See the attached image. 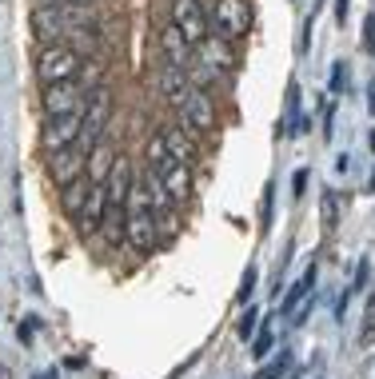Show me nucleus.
Instances as JSON below:
<instances>
[{
  "label": "nucleus",
  "instance_id": "nucleus-1",
  "mask_svg": "<svg viewBox=\"0 0 375 379\" xmlns=\"http://www.w3.org/2000/svg\"><path fill=\"white\" fill-rule=\"evenodd\" d=\"M124 239H128V248L148 256V251L160 244V228H156V212L148 208V199H144V188L140 180H132V192H128V216H124Z\"/></svg>",
  "mask_w": 375,
  "mask_h": 379
},
{
  "label": "nucleus",
  "instance_id": "nucleus-2",
  "mask_svg": "<svg viewBox=\"0 0 375 379\" xmlns=\"http://www.w3.org/2000/svg\"><path fill=\"white\" fill-rule=\"evenodd\" d=\"M112 116H116V92H112L108 84L92 88L88 100H84V124H80V140H76V144H80L84 152H92L104 136H108Z\"/></svg>",
  "mask_w": 375,
  "mask_h": 379
},
{
  "label": "nucleus",
  "instance_id": "nucleus-3",
  "mask_svg": "<svg viewBox=\"0 0 375 379\" xmlns=\"http://www.w3.org/2000/svg\"><path fill=\"white\" fill-rule=\"evenodd\" d=\"M80 68H84V56L76 48H68L64 40H56V44H41V56H36V80H41V84L76 80Z\"/></svg>",
  "mask_w": 375,
  "mask_h": 379
},
{
  "label": "nucleus",
  "instance_id": "nucleus-4",
  "mask_svg": "<svg viewBox=\"0 0 375 379\" xmlns=\"http://www.w3.org/2000/svg\"><path fill=\"white\" fill-rule=\"evenodd\" d=\"M208 24L212 32L240 44L252 32V0H208Z\"/></svg>",
  "mask_w": 375,
  "mask_h": 379
},
{
  "label": "nucleus",
  "instance_id": "nucleus-5",
  "mask_svg": "<svg viewBox=\"0 0 375 379\" xmlns=\"http://www.w3.org/2000/svg\"><path fill=\"white\" fill-rule=\"evenodd\" d=\"M176 112H180V124L192 132V136H212L216 124H220V108H216L212 92H204V88L184 92V100L176 104Z\"/></svg>",
  "mask_w": 375,
  "mask_h": 379
},
{
  "label": "nucleus",
  "instance_id": "nucleus-6",
  "mask_svg": "<svg viewBox=\"0 0 375 379\" xmlns=\"http://www.w3.org/2000/svg\"><path fill=\"white\" fill-rule=\"evenodd\" d=\"M168 20H172L192 44H200V40L212 32V24H208V4H204V0H172V4H168Z\"/></svg>",
  "mask_w": 375,
  "mask_h": 379
},
{
  "label": "nucleus",
  "instance_id": "nucleus-7",
  "mask_svg": "<svg viewBox=\"0 0 375 379\" xmlns=\"http://www.w3.org/2000/svg\"><path fill=\"white\" fill-rule=\"evenodd\" d=\"M88 92L76 84V80H60V84H44L41 92V112L44 116H68V112H80Z\"/></svg>",
  "mask_w": 375,
  "mask_h": 379
},
{
  "label": "nucleus",
  "instance_id": "nucleus-8",
  "mask_svg": "<svg viewBox=\"0 0 375 379\" xmlns=\"http://www.w3.org/2000/svg\"><path fill=\"white\" fill-rule=\"evenodd\" d=\"M196 60H204L208 68H216L220 76L240 68V52H236V40L220 36V32H208V36L196 44Z\"/></svg>",
  "mask_w": 375,
  "mask_h": 379
},
{
  "label": "nucleus",
  "instance_id": "nucleus-9",
  "mask_svg": "<svg viewBox=\"0 0 375 379\" xmlns=\"http://www.w3.org/2000/svg\"><path fill=\"white\" fill-rule=\"evenodd\" d=\"M80 124H84V108L80 112H68V116H44V128H41L44 152L72 148V144L80 140Z\"/></svg>",
  "mask_w": 375,
  "mask_h": 379
},
{
  "label": "nucleus",
  "instance_id": "nucleus-10",
  "mask_svg": "<svg viewBox=\"0 0 375 379\" xmlns=\"http://www.w3.org/2000/svg\"><path fill=\"white\" fill-rule=\"evenodd\" d=\"M152 172L160 176V184L168 188V196H172L176 208H184L188 199H192V168L188 164H180V160L164 156L160 164H152Z\"/></svg>",
  "mask_w": 375,
  "mask_h": 379
},
{
  "label": "nucleus",
  "instance_id": "nucleus-11",
  "mask_svg": "<svg viewBox=\"0 0 375 379\" xmlns=\"http://www.w3.org/2000/svg\"><path fill=\"white\" fill-rule=\"evenodd\" d=\"M88 172V152L80 144H72V148H60V152H48V176L56 188L72 184V180H80Z\"/></svg>",
  "mask_w": 375,
  "mask_h": 379
},
{
  "label": "nucleus",
  "instance_id": "nucleus-12",
  "mask_svg": "<svg viewBox=\"0 0 375 379\" xmlns=\"http://www.w3.org/2000/svg\"><path fill=\"white\" fill-rule=\"evenodd\" d=\"M160 52H164V64L184 68V72H188V64L196 60V44L184 36L180 28H176L172 20H168V24H164V32H160Z\"/></svg>",
  "mask_w": 375,
  "mask_h": 379
},
{
  "label": "nucleus",
  "instance_id": "nucleus-13",
  "mask_svg": "<svg viewBox=\"0 0 375 379\" xmlns=\"http://www.w3.org/2000/svg\"><path fill=\"white\" fill-rule=\"evenodd\" d=\"M104 188H108V208H128V192H132V168H128V156H116L108 180H104Z\"/></svg>",
  "mask_w": 375,
  "mask_h": 379
},
{
  "label": "nucleus",
  "instance_id": "nucleus-14",
  "mask_svg": "<svg viewBox=\"0 0 375 379\" xmlns=\"http://www.w3.org/2000/svg\"><path fill=\"white\" fill-rule=\"evenodd\" d=\"M160 136H164L168 156L180 160V164H188V168H196V160H200V156H196V140H192V132L184 128V124H168Z\"/></svg>",
  "mask_w": 375,
  "mask_h": 379
},
{
  "label": "nucleus",
  "instance_id": "nucleus-15",
  "mask_svg": "<svg viewBox=\"0 0 375 379\" xmlns=\"http://www.w3.org/2000/svg\"><path fill=\"white\" fill-rule=\"evenodd\" d=\"M104 216H108V188L104 184H92V196H88V204H84L76 224H80V232H100Z\"/></svg>",
  "mask_w": 375,
  "mask_h": 379
},
{
  "label": "nucleus",
  "instance_id": "nucleus-16",
  "mask_svg": "<svg viewBox=\"0 0 375 379\" xmlns=\"http://www.w3.org/2000/svg\"><path fill=\"white\" fill-rule=\"evenodd\" d=\"M156 88H160V96L168 100V104H180L184 100V92L192 88V84H188V72L184 68H172V64H160V72H156Z\"/></svg>",
  "mask_w": 375,
  "mask_h": 379
},
{
  "label": "nucleus",
  "instance_id": "nucleus-17",
  "mask_svg": "<svg viewBox=\"0 0 375 379\" xmlns=\"http://www.w3.org/2000/svg\"><path fill=\"white\" fill-rule=\"evenodd\" d=\"M88 196H92V180H88V176L64 184V188H60V212H64V216H72V219H80Z\"/></svg>",
  "mask_w": 375,
  "mask_h": 379
},
{
  "label": "nucleus",
  "instance_id": "nucleus-18",
  "mask_svg": "<svg viewBox=\"0 0 375 379\" xmlns=\"http://www.w3.org/2000/svg\"><path fill=\"white\" fill-rule=\"evenodd\" d=\"M112 164H116V148H112L108 140H100V144L88 152V172H84V176H88L92 184H104L108 172H112Z\"/></svg>",
  "mask_w": 375,
  "mask_h": 379
},
{
  "label": "nucleus",
  "instance_id": "nucleus-19",
  "mask_svg": "<svg viewBox=\"0 0 375 379\" xmlns=\"http://www.w3.org/2000/svg\"><path fill=\"white\" fill-rule=\"evenodd\" d=\"M315 279H319V268L312 264V268L304 271V279H300V284H292V291L284 296V303H280V316H292V311L300 308V303H304V299H307V291L315 288Z\"/></svg>",
  "mask_w": 375,
  "mask_h": 379
},
{
  "label": "nucleus",
  "instance_id": "nucleus-20",
  "mask_svg": "<svg viewBox=\"0 0 375 379\" xmlns=\"http://www.w3.org/2000/svg\"><path fill=\"white\" fill-rule=\"evenodd\" d=\"M64 44L76 48L84 60H88L92 52H100V32H96V24H92V28H72L68 36H64Z\"/></svg>",
  "mask_w": 375,
  "mask_h": 379
},
{
  "label": "nucleus",
  "instance_id": "nucleus-21",
  "mask_svg": "<svg viewBox=\"0 0 375 379\" xmlns=\"http://www.w3.org/2000/svg\"><path fill=\"white\" fill-rule=\"evenodd\" d=\"M188 84H192V88L212 92L216 84H220V72H216V68H208L204 60H192V64H188Z\"/></svg>",
  "mask_w": 375,
  "mask_h": 379
},
{
  "label": "nucleus",
  "instance_id": "nucleus-22",
  "mask_svg": "<svg viewBox=\"0 0 375 379\" xmlns=\"http://www.w3.org/2000/svg\"><path fill=\"white\" fill-rule=\"evenodd\" d=\"M287 371H292V351H284L280 359H272V363H264V368L255 371V379H284Z\"/></svg>",
  "mask_w": 375,
  "mask_h": 379
},
{
  "label": "nucleus",
  "instance_id": "nucleus-23",
  "mask_svg": "<svg viewBox=\"0 0 375 379\" xmlns=\"http://www.w3.org/2000/svg\"><path fill=\"white\" fill-rule=\"evenodd\" d=\"M272 343H275V336H272V328H255V336H252V359H264L268 351H272Z\"/></svg>",
  "mask_w": 375,
  "mask_h": 379
},
{
  "label": "nucleus",
  "instance_id": "nucleus-24",
  "mask_svg": "<svg viewBox=\"0 0 375 379\" xmlns=\"http://www.w3.org/2000/svg\"><path fill=\"white\" fill-rule=\"evenodd\" d=\"M319 204H324V228H335V224H339V196L327 188L324 196H319Z\"/></svg>",
  "mask_w": 375,
  "mask_h": 379
},
{
  "label": "nucleus",
  "instance_id": "nucleus-25",
  "mask_svg": "<svg viewBox=\"0 0 375 379\" xmlns=\"http://www.w3.org/2000/svg\"><path fill=\"white\" fill-rule=\"evenodd\" d=\"M367 279H371V264H367V259H359V268H355L352 284H347V296H359V291L367 288Z\"/></svg>",
  "mask_w": 375,
  "mask_h": 379
},
{
  "label": "nucleus",
  "instance_id": "nucleus-26",
  "mask_svg": "<svg viewBox=\"0 0 375 379\" xmlns=\"http://www.w3.org/2000/svg\"><path fill=\"white\" fill-rule=\"evenodd\" d=\"M255 328H260V308H248L240 316V328H236V331H240V339H252Z\"/></svg>",
  "mask_w": 375,
  "mask_h": 379
},
{
  "label": "nucleus",
  "instance_id": "nucleus-27",
  "mask_svg": "<svg viewBox=\"0 0 375 379\" xmlns=\"http://www.w3.org/2000/svg\"><path fill=\"white\" fill-rule=\"evenodd\" d=\"M255 279H260V271H255V264H252V268L243 271V279H240V291H236V299H240V303H248V299H252Z\"/></svg>",
  "mask_w": 375,
  "mask_h": 379
},
{
  "label": "nucleus",
  "instance_id": "nucleus-28",
  "mask_svg": "<svg viewBox=\"0 0 375 379\" xmlns=\"http://www.w3.org/2000/svg\"><path fill=\"white\" fill-rule=\"evenodd\" d=\"M144 152H148V168H152V164H160V160L168 156V148H164V136H160V132H156V136H148V148H144Z\"/></svg>",
  "mask_w": 375,
  "mask_h": 379
},
{
  "label": "nucleus",
  "instance_id": "nucleus-29",
  "mask_svg": "<svg viewBox=\"0 0 375 379\" xmlns=\"http://www.w3.org/2000/svg\"><path fill=\"white\" fill-rule=\"evenodd\" d=\"M272 208H275V184H268L264 204H260V224H264V232H268V224H272Z\"/></svg>",
  "mask_w": 375,
  "mask_h": 379
},
{
  "label": "nucleus",
  "instance_id": "nucleus-30",
  "mask_svg": "<svg viewBox=\"0 0 375 379\" xmlns=\"http://www.w3.org/2000/svg\"><path fill=\"white\" fill-rule=\"evenodd\" d=\"M312 28H315V16L307 12V16H304V32H300V44H295L300 52H307V48H312Z\"/></svg>",
  "mask_w": 375,
  "mask_h": 379
},
{
  "label": "nucleus",
  "instance_id": "nucleus-31",
  "mask_svg": "<svg viewBox=\"0 0 375 379\" xmlns=\"http://www.w3.org/2000/svg\"><path fill=\"white\" fill-rule=\"evenodd\" d=\"M36 323H41L36 316L21 319V331H16V336H21V343H32V339H36Z\"/></svg>",
  "mask_w": 375,
  "mask_h": 379
},
{
  "label": "nucleus",
  "instance_id": "nucleus-32",
  "mask_svg": "<svg viewBox=\"0 0 375 379\" xmlns=\"http://www.w3.org/2000/svg\"><path fill=\"white\" fill-rule=\"evenodd\" d=\"M375 336V291H371V303H367V311H364V343Z\"/></svg>",
  "mask_w": 375,
  "mask_h": 379
},
{
  "label": "nucleus",
  "instance_id": "nucleus-33",
  "mask_svg": "<svg viewBox=\"0 0 375 379\" xmlns=\"http://www.w3.org/2000/svg\"><path fill=\"white\" fill-rule=\"evenodd\" d=\"M364 48L375 52V12H367V20H364Z\"/></svg>",
  "mask_w": 375,
  "mask_h": 379
},
{
  "label": "nucleus",
  "instance_id": "nucleus-34",
  "mask_svg": "<svg viewBox=\"0 0 375 379\" xmlns=\"http://www.w3.org/2000/svg\"><path fill=\"white\" fill-rule=\"evenodd\" d=\"M347 88V64H335L332 68V92H344Z\"/></svg>",
  "mask_w": 375,
  "mask_h": 379
},
{
  "label": "nucleus",
  "instance_id": "nucleus-35",
  "mask_svg": "<svg viewBox=\"0 0 375 379\" xmlns=\"http://www.w3.org/2000/svg\"><path fill=\"white\" fill-rule=\"evenodd\" d=\"M304 192H307V168H300V172H295V176H292V196L300 199V196H304Z\"/></svg>",
  "mask_w": 375,
  "mask_h": 379
},
{
  "label": "nucleus",
  "instance_id": "nucleus-36",
  "mask_svg": "<svg viewBox=\"0 0 375 379\" xmlns=\"http://www.w3.org/2000/svg\"><path fill=\"white\" fill-rule=\"evenodd\" d=\"M347 9H352V0H335V20L347 24Z\"/></svg>",
  "mask_w": 375,
  "mask_h": 379
},
{
  "label": "nucleus",
  "instance_id": "nucleus-37",
  "mask_svg": "<svg viewBox=\"0 0 375 379\" xmlns=\"http://www.w3.org/2000/svg\"><path fill=\"white\" fill-rule=\"evenodd\" d=\"M36 4H80V0H36Z\"/></svg>",
  "mask_w": 375,
  "mask_h": 379
},
{
  "label": "nucleus",
  "instance_id": "nucleus-38",
  "mask_svg": "<svg viewBox=\"0 0 375 379\" xmlns=\"http://www.w3.org/2000/svg\"><path fill=\"white\" fill-rule=\"evenodd\" d=\"M367 96H371V100H367V108L375 112V80H371V88H367Z\"/></svg>",
  "mask_w": 375,
  "mask_h": 379
},
{
  "label": "nucleus",
  "instance_id": "nucleus-39",
  "mask_svg": "<svg viewBox=\"0 0 375 379\" xmlns=\"http://www.w3.org/2000/svg\"><path fill=\"white\" fill-rule=\"evenodd\" d=\"M0 379H12V371H9V368H0Z\"/></svg>",
  "mask_w": 375,
  "mask_h": 379
},
{
  "label": "nucleus",
  "instance_id": "nucleus-40",
  "mask_svg": "<svg viewBox=\"0 0 375 379\" xmlns=\"http://www.w3.org/2000/svg\"><path fill=\"white\" fill-rule=\"evenodd\" d=\"M371 152H375V128H371Z\"/></svg>",
  "mask_w": 375,
  "mask_h": 379
},
{
  "label": "nucleus",
  "instance_id": "nucleus-41",
  "mask_svg": "<svg viewBox=\"0 0 375 379\" xmlns=\"http://www.w3.org/2000/svg\"><path fill=\"white\" fill-rule=\"evenodd\" d=\"M204 4H208V0H204Z\"/></svg>",
  "mask_w": 375,
  "mask_h": 379
}]
</instances>
